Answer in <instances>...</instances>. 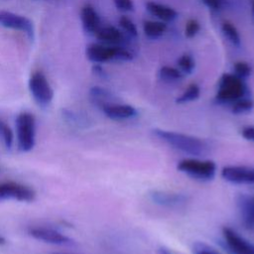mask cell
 Segmentation results:
<instances>
[{
    "label": "cell",
    "instance_id": "8fae6325",
    "mask_svg": "<svg viewBox=\"0 0 254 254\" xmlns=\"http://www.w3.org/2000/svg\"><path fill=\"white\" fill-rule=\"evenodd\" d=\"M29 234L37 240L56 245H71L73 240L62 232L49 227H33L29 229Z\"/></svg>",
    "mask_w": 254,
    "mask_h": 254
},
{
    "label": "cell",
    "instance_id": "4316f807",
    "mask_svg": "<svg viewBox=\"0 0 254 254\" xmlns=\"http://www.w3.org/2000/svg\"><path fill=\"white\" fill-rule=\"evenodd\" d=\"M234 74L242 79H246L251 74V67L245 62H238L233 66Z\"/></svg>",
    "mask_w": 254,
    "mask_h": 254
},
{
    "label": "cell",
    "instance_id": "2e32d148",
    "mask_svg": "<svg viewBox=\"0 0 254 254\" xmlns=\"http://www.w3.org/2000/svg\"><path fill=\"white\" fill-rule=\"evenodd\" d=\"M147 10L162 22H171L177 18V11L165 4L150 1L146 4Z\"/></svg>",
    "mask_w": 254,
    "mask_h": 254
},
{
    "label": "cell",
    "instance_id": "5b68a950",
    "mask_svg": "<svg viewBox=\"0 0 254 254\" xmlns=\"http://www.w3.org/2000/svg\"><path fill=\"white\" fill-rule=\"evenodd\" d=\"M177 168L187 176L199 181H210L214 178L216 173V165L210 160L188 158L181 160Z\"/></svg>",
    "mask_w": 254,
    "mask_h": 254
},
{
    "label": "cell",
    "instance_id": "1f68e13d",
    "mask_svg": "<svg viewBox=\"0 0 254 254\" xmlns=\"http://www.w3.org/2000/svg\"><path fill=\"white\" fill-rule=\"evenodd\" d=\"M208 8L213 10H218L223 5V0H201Z\"/></svg>",
    "mask_w": 254,
    "mask_h": 254
},
{
    "label": "cell",
    "instance_id": "ac0fdd59",
    "mask_svg": "<svg viewBox=\"0 0 254 254\" xmlns=\"http://www.w3.org/2000/svg\"><path fill=\"white\" fill-rule=\"evenodd\" d=\"M167 30V25L162 21H144L143 31L144 34L151 39H157L161 37Z\"/></svg>",
    "mask_w": 254,
    "mask_h": 254
},
{
    "label": "cell",
    "instance_id": "4dcf8cb0",
    "mask_svg": "<svg viewBox=\"0 0 254 254\" xmlns=\"http://www.w3.org/2000/svg\"><path fill=\"white\" fill-rule=\"evenodd\" d=\"M241 135L248 141L254 142V126H245L241 129Z\"/></svg>",
    "mask_w": 254,
    "mask_h": 254
},
{
    "label": "cell",
    "instance_id": "83f0119b",
    "mask_svg": "<svg viewBox=\"0 0 254 254\" xmlns=\"http://www.w3.org/2000/svg\"><path fill=\"white\" fill-rule=\"evenodd\" d=\"M200 30V25L195 19H190L186 23L185 35L187 38H193Z\"/></svg>",
    "mask_w": 254,
    "mask_h": 254
},
{
    "label": "cell",
    "instance_id": "d6a6232c",
    "mask_svg": "<svg viewBox=\"0 0 254 254\" xmlns=\"http://www.w3.org/2000/svg\"><path fill=\"white\" fill-rule=\"evenodd\" d=\"M93 71H94L97 75H100V76H102V75L104 74L102 68H101L99 65H95V66L93 67Z\"/></svg>",
    "mask_w": 254,
    "mask_h": 254
},
{
    "label": "cell",
    "instance_id": "d4e9b609",
    "mask_svg": "<svg viewBox=\"0 0 254 254\" xmlns=\"http://www.w3.org/2000/svg\"><path fill=\"white\" fill-rule=\"evenodd\" d=\"M178 65H179V69L184 74L191 73L194 68V61L190 55L185 54L181 56V58L178 60Z\"/></svg>",
    "mask_w": 254,
    "mask_h": 254
},
{
    "label": "cell",
    "instance_id": "44dd1931",
    "mask_svg": "<svg viewBox=\"0 0 254 254\" xmlns=\"http://www.w3.org/2000/svg\"><path fill=\"white\" fill-rule=\"evenodd\" d=\"M200 94V88L196 83H191L190 84L185 91L176 99L177 103L183 104V103H188L193 100H196L199 97Z\"/></svg>",
    "mask_w": 254,
    "mask_h": 254
},
{
    "label": "cell",
    "instance_id": "603a6c76",
    "mask_svg": "<svg viewBox=\"0 0 254 254\" xmlns=\"http://www.w3.org/2000/svg\"><path fill=\"white\" fill-rule=\"evenodd\" d=\"M254 107V101L249 97H243L231 104V111L234 114H243L251 111Z\"/></svg>",
    "mask_w": 254,
    "mask_h": 254
},
{
    "label": "cell",
    "instance_id": "9a60e30c",
    "mask_svg": "<svg viewBox=\"0 0 254 254\" xmlns=\"http://www.w3.org/2000/svg\"><path fill=\"white\" fill-rule=\"evenodd\" d=\"M80 19L83 30L87 34H95L100 28V18L91 5H85L80 12Z\"/></svg>",
    "mask_w": 254,
    "mask_h": 254
},
{
    "label": "cell",
    "instance_id": "277c9868",
    "mask_svg": "<svg viewBox=\"0 0 254 254\" xmlns=\"http://www.w3.org/2000/svg\"><path fill=\"white\" fill-rule=\"evenodd\" d=\"M86 58L94 64H102L111 60L130 61L132 54L118 46H105L102 44L93 43L86 47Z\"/></svg>",
    "mask_w": 254,
    "mask_h": 254
},
{
    "label": "cell",
    "instance_id": "ffe728a7",
    "mask_svg": "<svg viewBox=\"0 0 254 254\" xmlns=\"http://www.w3.org/2000/svg\"><path fill=\"white\" fill-rule=\"evenodd\" d=\"M184 76V73L176 67L165 65L162 66L159 70V77L165 82H175L181 80Z\"/></svg>",
    "mask_w": 254,
    "mask_h": 254
},
{
    "label": "cell",
    "instance_id": "f1b7e54d",
    "mask_svg": "<svg viewBox=\"0 0 254 254\" xmlns=\"http://www.w3.org/2000/svg\"><path fill=\"white\" fill-rule=\"evenodd\" d=\"M193 253L194 254H220L215 249H213L212 247L202 242H197L193 245Z\"/></svg>",
    "mask_w": 254,
    "mask_h": 254
},
{
    "label": "cell",
    "instance_id": "484cf974",
    "mask_svg": "<svg viewBox=\"0 0 254 254\" xmlns=\"http://www.w3.org/2000/svg\"><path fill=\"white\" fill-rule=\"evenodd\" d=\"M119 25H120V27H121L127 34H129L130 36L136 37V36L138 35V30H137L136 25H135L134 22H133L131 19H129L128 17H126V16L120 17V19H119Z\"/></svg>",
    "mask_w": 254,
    "mask_h": 254
},
{
    "label": "cell",
    "instance_id": "836d02e7",
    "mask_svg": "<svg viewBox=\"0 0 254 254\" xmlns=\"http://www.w3.org/2000/svg\"><path fill=\"white\" fill-rule=\"evenodd\" d=\"M158 252H159V254H172L168 249H166V248H164V247L159 248Z\"/></svg>",
    "mask_w": 254,
    "mask_h": 254
},
{
    "label": "cell",
    "instance_id": "8992f818",
    "mask_svg": "<svg viewBox=\"0 0 254 254\" xmlns=\"http://www.w3.org/2000/svg\"><path fill=\"white\" fill-rule=\"evenodd\" d=\"M29 89L38 105L47 107L54 98V90L46 75L41 71H35L29 79Z\"/></svg>",
    "mask_w": 254,
    "mask_h": 254
},
{
    "label": "cell",
    "instance_id": "3957f363",
    "mask_svg": "<svg viewBox=\"0 0 254 254\" xmlns=\"http://www.w3.org/2000/svg\"><path fill=\"white\" fill-rule=\"evenodd\" d=\"M17 146L21 152L31 151L36 143V121L33 114L22 112L16 118Z\"/></svg>",
    "mask_w": 254,
    "mask_h": 254
},
{
    "label": "cell",
    "instance_id": "7c38bea8",
    "mask_svg": "<svg viewBox=\"0 0 254 254\" xmlns=\"http://www.w3.org/2000/svg\"><path fill=\"white\" fill-rule=\"evenodd\" d=\"M150 198L155 203L166 207H181L188 202V196L183 193L166 191V190H153L150 192Z\"/></svg>",
    "mask_w": 254,
    "mask_h": 254
},
{
    "label": "cell",
    "instance_id": "e0dca14e",
    "mask_svg": "<svg viewBox=\"0 0 254 254\" xmlns=\"http://www.w3.org/2000/svg\"><path fill=\"white\" fill-rule=\"evenodd\" d=\"M95 36L100 42L111 45H118L123 41L122 33L117 28L112 26L99 28L95 33Z\"/></svg>",
    "mask_w": 254,
    "mask_h": 254
},
{
    "label": "cell",
    "instance_id": "5bb4252c",
    "mask_svg": "<svg viewBox=\"0 0 254 254\" xmlns=\"http://www.w3.org/2000/svg\"><path fill=\"white\" fill-rule=\"evenodd\" d=\"M236 203L243 223L247 227H254V195L239 194Z\"/></svg>",
    "mask_w": 254,
    "mask_h": 254
},
{
    "label": "cell",
    "instance_id": "9c48e42d",
    "mask_svg": "<svg viewBox=\"0 0 254 254\" xmlns=\"http://www.w3.org/2000/svg\"><path fill=\"white\" fill-rule=\"evenodd\" d=\"M0 25L5 28L24 32L29 39H34L35 30L33 22L25 16L9 11H0Z\"/></svg>",
    "mask_w": 254,
    "mask_h": 254
},
{
    "label": "cell",
    "instance_id": "7402d4cb",
    "mask_svg": "<svg viewBox=\"0 0 254 254\" xmlns=\"http://www.w3.org/2000/svg\"><path fill=\"white\" fill-rule=\"evenodd\" d=\"M221 31L225 38L233 45V46H240L241 38L239 35V32L237 31L236 27L233 26L229 22H224L221 25Z\"/></svg>",
    "mask_w": 254,
    "mask_h": 254
},
{
    "label": "cell",
    "instance_id": "6da1fadb",
    "mask_svg": "<svg viewBox=\"0 0 254 254\" xmlns=\"http://www.w3.org/2000/svg\"><path fill=\"white\" fill-rule=\"evenodd\" d=\"M153 134L173 149L191 156H203L209 150V145L195 136L159 128H155Z\"/></svg>",
    "mask_w": 254,
    "mask_h": 254
},
{
    "label": "cell",
    "instance_id": "52a82bcc",
    "mask_svg": "<svg viewBox=\"0 0 254 254\" xmlns=\"http://www.w3.org/2000/svg\"><path fill=\"white\" fill-rule=\"evenodd\" d=\"M35 197V190L28 186L15 182L0 183V201L14 199L18 201L31 202Z\"/></svg>",
    "mask_w": 254,
    "mask_h": 254
},
{
    "label": "cell",
    "instance_id": "f546056e",
    "mask_svg": "<svg viewBox=\"0 0 254 254\" xmlns=\"http://www.w3.org/2000/svg\"><path fill=\"white\" fill-rule=\"evenodd\" d=\"M116 8L123 12L132 11L134 9V3L132 0H113Z\"/></svg>",
    "mask_w": 254,
    "mask_h": 254
},
{
    "label": "cell",
    "instance_id": "cb8c5ba5",
    "mask_svg": "<svg viewBox=\"0 0 254 254\" xmlns=\"http://www.w3.org/2000/svg\"><path fill=\"white\" fill-rule=\"evenodd\" d=\"M0 139L2 140L4 146L7 149H11L13 146L14 141V135L11 130V128L0 119Z\"/></svg>",
    "mask_w": 254,
    "mask_h": 254
},
{
    "label": "cell",
    "instance_id": "30bf717a",
    "mask_svg": "<svg viewBox=\"0 0 254 254\" xmlns=\"http://www.w3.org/2000/svg\"><path fill=\"white\" fill-rule=\"evenodd\" d=\"M221 177L232 184H254V168L246 166H226L221 170Z\"/></svg>",
    "mask_w": 254,
    "mask_h": 254
},
{
    "label": "cell",
    "instance_id": "d590c367",
    "mask_svg": "<svg viewBox=\"0 0 254 254\" xmlns=\"http://www.w3.org/2000/svg\"><path fill=\"white\" fill-rule=\"evenodd\" d=\"M251 11H252V15L254 17V1L252 2V8H251Z\"/></svg>",
    "mask_w": 254,
    "mask_h": 254
},
{
    "label": "cell",
    "instance_id": "ba28073f",
    "mask_svg": "<svg viewBox=\"0 0 254 254\" xmlns=\"http://www.w3.org/2000/svg\"><path fill=\"white\" fill-rule=\"evenodd\" d=\"M225 247L231 254H254V244L230 227L222 228Z\"/></svg>",
    "mask_w": 254,
    "mask_h": 254
},
{
    "label": "cell",
    "instance_id": "4fadbf2b",
    "mask_svg": "<svg viewBox=\"0 0 254 254\" xmlns=\"http://www.w3.org/2000/svg\"><path fill=\"white\" fill-rule=\"evenodd\" d=\"M100 108L108 118L113 120H126L137 115V110L129 104L113 102L105 104Z\"/></svg>",
    "mask_w": 254,
    "mask_h": 254
},
{
    "label": "cell",
    "instance_id": "7a4b0ae2",
    "mask_svg": "<svg viewBox=\"0 0 254 254\" xmlns=\"http://www.w3.org/2000/svg\"><path fill=\"white\" fill-rule=\"evenodd\" d=\"M246 96H248V88L244 79L234 73H224L220 77L215 96L219 104H232Z\"/></svg>",
    "mask_w": 254,
    "mask_h": 254
},
{
    "label": "cell",
    "instance_id": "e575fe53",
    "mask_svg": "<svg viewBox=\"0 0 254 254\" xmlns=\"http://www.w3.org/2000/svg\"><path fill=\"white\" fill-rule=\"evenodd\" d=\"M5 242H6V239L2 235H0V245L5 244Z\"/></svg>",
    "mask_w": 254,
    "mask_h": 254
},
{
    "label": "cell",
    "instance_id": "d6986e66",
    "mask_svg": "<svg viewBox=\"0 0 254 254\" xmlns=\"http://www.w3.org/2000/svg\"><path fill=\"white\" fill-rule=\"evenodd\" d=\"M89 95L91 100L98 105L99 107H102L105 104L113 103V95L106 89L100 87V86H93L89 90Z\"/></svg>",
    "mask_w": 254,
    "mask_h": 254
}]
</instances>
